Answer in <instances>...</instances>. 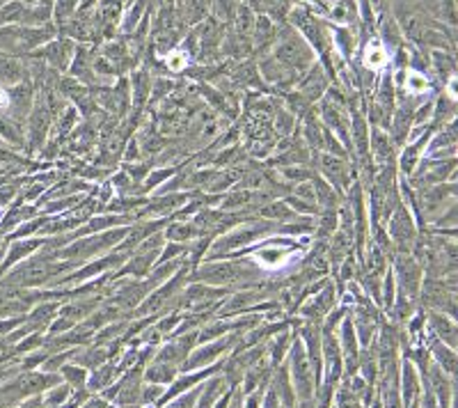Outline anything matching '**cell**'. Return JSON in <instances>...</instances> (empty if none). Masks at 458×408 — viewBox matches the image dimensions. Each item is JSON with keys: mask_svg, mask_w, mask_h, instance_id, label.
<instances>
[{"mask_svg": "<svg viewBox=\"0 0 458 408\" xmlns=\"http://www.w3.org/2000/svg\"><path fill=\"white\" fill-rule=\"evenodd\" d=\"M273 60L280 64V67L300 71V69H305V67H310L312 64V51L307 48V44L298 37V35L282 32L280 41H277V46H275Z\"/></svg>", "mask_w": 458, "mask_h": 408, "instance_id": "6da1fadb", "label": "cell"}, {"mask_svg": "<svg viewBox=\"0 0 458 408\" xmlns=\"http://www.w3.org/2000/svg\"><path fill=\"white\" fill-rule=\"evenodd\" d=\"M364 64L371 71H381L383 67H388V51L378 39H371L367 44V51H364Z\"/></svg>", "mask_w": 458, "mask_h": 408, "instance_id": "7a4b0ae2", "label": "cell"}, {"mask_svg": "<svg viewBox=\"0 0 458 408\" xmlns=\"http://www.w3.org/2000/svg\"><path fill=\"white\" fill-rule=\"evenodd\" d=\"M71 51H74V46H71V41H64V39H60V41H53L51 46L46 48V58H48V62L53 64V67H64V64L69 62V58H71Z\"/></svg>", "mask_w": 458, "mask_h": 408, "instance_id": "3957f363", "label": "cell"}, {"mask_svg": "<svg viewBox=\"0 0 458 408\" xmlns=\"http://www.w3.org/2000/svg\"><path fill=\"white\" fill-rule=\"evenodd\" d=\"M326 85H328V81H326V76H323V71L321 69H317V71H312L310 76L305 78V83H303V88H300V92H303L305 97H321V92L326 90Z\"/></svg>", "mask_w": 458, "mask_h": 408, "instance_id": "277c9868", "label": "cell"}, {"mask_svg": "<svg viewBox=\"0 0 458 408\" xmlns=\"http://www.w3.org/2000/svg\"><path fill=\"white\" fill-rule=\"evenodd\" d=\"M186 62H188V55H186L183 51H172L168 55V67L172 71H181L186 67Z\"/></svg>", "mask_w": 458, "mask_h": 408, "instance_id": "5b68a950", "label": "cell"}, {"mask_svg": "<svg viewBox=\"0 0 458 408\" xmlns=\"http://www.w3.org/2000/svg\"><path fill=\"white\" fill-rule=\"evenodd\" d=\"M192 234H195V230H192L190 225H175V227H170V230H168V236H170V239H175V241L190 239Z\"/></svg>", "mask_w": 458, "mask_h": 408, "instance_id": "8992f818", "label": "cell"}, {"mask_svg": "<svg viewBox=\"0 0 458 408\" xmlns=\"http://www.w3.org/2000/svg\"><path fill=\"white\" fill-rule=\"evenodd\" d=\"M183 404H186V408H188V406L192 404V395H190V397H186V399H183ZM179 406H181V404H179Z\"/></svg>", "mask_w": 458, "mask_h": 408, "instance_id": "52a82bcc", "label": "cell"}]
</instances>
